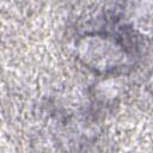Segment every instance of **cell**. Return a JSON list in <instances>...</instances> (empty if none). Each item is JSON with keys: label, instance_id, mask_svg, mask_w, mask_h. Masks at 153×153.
Here are the masks:
<instances>
[{"label": "cell", "instance_id": "obj_1", "mask_svg": "<svg viewBox=\"0 0 153 153\" xmlns=\"http://www.w3.org/2000/svg\"><path fill=\"white\" fill-rule=\"evenodd\" d=\"M80 56L87 66L98 72H110L126 65V50L110 36L92 35L80 41Z\"/></svg>", "mask_w": 153, "mask_h": 153}]
</instances>
